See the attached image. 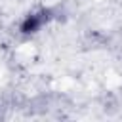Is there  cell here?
<instances>
[{"label":"cell","instance_id":"obj_1","mask_svg":"<svg viewBox=\"0 0 122 122\" xmlns=\"http://www.w3.org/2000/svg\"><path fill=\"white\" fill-rule=\"evenodd\" d=\"M55 19L53 8H38L34 11H29L17 25V32L21 36H34L38 34L46 25H50Z\"/></svg>","mask_w":122,"mask_h":122}]
</instances>
